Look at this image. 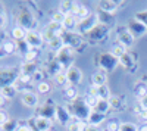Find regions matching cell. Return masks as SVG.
<instances>
[{"instance_id":"17","label":"cell","mask_w":147,"mask_h":131,"mask_svg":"<svg viewBox=\"0 0 147 131\" xmlns=\"http://www.w3.org/2000/svg\"><path fill=\"white\" fill-rule=\"evenodd\" d=\"M128 53V49L125 46H122V44H119V43H115L113 46H112V49H110V55H112L115 59H119L122 57V56H125Z\"/></svg>"},{"instance_id":"14","label":"cell","mask_w":147,"mask_h":131,"mask_svg":"<svg viewBox=\"0 0 147 131\" xmlns=\"http://www.w3.org/2000/svg\"><path fill=\"white\" fill-rule=\"evenodd\" d=\"M122 66H124L125 69H128V71H134L137 68V62H136V57H134V55L132 53H127L125 56H122L119 61H118Z\"/></svg>"},{"instance_id":"32","label":"cell","mask_w":147,"mask_h":131,"mask_svg":"<svg viewBox=\"0 0 147 131\" xmlns=\"http://www.w3.org/2000/svg\"><path fill=\"white\" fill-rule=\"evenodd\" d=\"M121 128V122L116 120H110L106 125V131H119Z\"/></svg>"},{"instance_id":"18","label":"cell","mask_w":147,"mask_h":131,"mask_svg":"<svg viewBox=\"0 0 147 131\" xmlns=\"http://www.w3.org/2000/svg\"><path fill=\"white\" fill-rule=\"evenodd\" d=\"M110 108L113 111H122L125 108V97H121V96H112L110 97Z\"/></svg>"},{"instance_id":"34","label":"cell","mask_w":147,"mask_h":131,"mask_svg":"<svg viewBox=\"0 0 147 131\" xmlns=\"http://www.w3.org/2000/svg\"><path fill=\"white\" fill-rule=\"evenodd\" d=\"M119 131H138V127L132 122H122Z\"/></svg>"},{"instance_id":"40","label":"cell","mask_w":147,"mask_h":131,"mask_svg":"<svg viewBox=\"0 0 147 131\" xmlns=\"http://www.w3.org/2000/svg\"><path fill=\"white\" fill-rule=\"evenodd\" d=\"M84 131H100V128L99 127H96V125H90V124H87L85 125V130Z\"/></svg>"},{"instance_id":"42","label":"cell","mask_w":147,"mask_h":131,"mask_svg":"<svg viewBox=\"0 0 147 131\" xmlns=\"http://www.w3.org/2000/svg\"><path fill=\"white\" fill-rule=\"evenodd\" d=\"M138 131H147V124H143L141 127H138Z\"/></svg>"},{"instance_id":"45","label":"cell","mask_w":147,"mask_h":131,"mask_svg":"<svg viewBox=\"0 0 147 131\" xmlns=\"http://www.w3.org/2000/svg\"><path fill=\"white\" fill-rule=\"evenodd\" d=\"M49 131H52V130H49Z\"/></svg>"},{"instance_id":"10","label":"cell","mask_w":147,"mask_h":131,"mask_svg":"<svg viewBox=\"0 0 147 131\" xmlns=\"http://www.w3.org/2000/svg\"><path fill=\"white\" fill-rule=\"evenodd\" d=\"M21 102L24 106H27V108H37L40 103L38 100V96L34 93V91H25V93H22V96H21Z\"/></svg>"},{"instance_id":"2","label":"cell","mask_w":147,"mask_h":131,"mask_svg":"<svg viewBox=\"0 0 147 131\" xmlns=\"http://www.w3.org/2000/svg\"><path fill=\"white\" fill-rule=\"evenodd\" d=\"M116 40H118L116 43L125 46L128 49V47H131L134 44V40H136V38H134V35L129 32L128 27H119L116 30Z\"/></svg>"},{"instance_id":"29","label":"cell","mask_w":147,"mask_h":131,"mask_svg":"<svg viewBox=\"0 0 147 131\" xmlns=\"http://www.w3.org/2000/svg\"><path fill=\"white\" fill-rule=\"evenodd\" d=\"M84 100H85V105H87V106H88V108H90L91 111H93V109H96L97 103H99V99H97V97H94V96H90V94H85Z\"/></svg>"},{"instance_id":"6","label":"cell","mask_w":147,"mask_h":131,"mask_svg":"<svg viewBox=\"0 0 147 131\" xmlns=\"http://www.w3.org/2000/svg\"><path fill=\"white\" fill-rule=\"evenodd\" d=\"M128 30H129V32L134 35V38H137V37H141V35H144L146 32H147V27L144 25V24L141 22V21H138L137 18H134V19H131L129 22H128Z\"/></svg>"},{"instance_id":"11","label":"cell","mask_w":147,"mask_h":131,"mask_svg":"<svg viewBox=\"0 0 147 131\" xmlns=\"http://www.w3.org/2000/svg\"><path fill=\"white\" fill-rule=\"evenodd\" d=\"M55 120L57 122H60L62 125H68V122L72 120V115L69 113V111H66V108L63 106H56V113H55Z\"/></svg>"},{"instance_id":"9","label":"cell","mask_w":147,"mask_h":131,"mask_svg":"<svg viewBox=\"0 0 147 131\" xmlns=\"http://www.w3.org/2000/svg\"><path fill=\"white\" fill-rule=\"evenodd\" d=\"M66 77H68V82L69 86H78L80 82L82 81V71L78 66H71L66 71Z\"/></svg>"},{"instance_id":"33","label":"cell","mask_w":147,"mask_h":131,"mask_svg":"<svg viewBox=\"0 0 147 131\" xmlns=\"http://www.w3.org/2000/svg\"><path fill=\"white\" fill-rule=\"evenodd\" d=\"M37 56H38V50H37V49H30V50L25 53V56H24V57H25L27 62H34Z\"/></svg>"},{"instance_id":"38","label":"cell","mask_w":147,"mask_h":131,"mask_svg":"<svg viewBox=\"0 0 147 131\" xmlns=\"http://www.w3.org/2000/svg\"><path fill=\"white\" fill-rule=\"evenodd\" d=\"M15 131H32V130L28 124H19V125H16Z\"/></svg>"},{"instance_id":"21","label":"cell","mask_w":147,"mask_h":131,"mask_svg":"<svg viewBox=\"0 0 147 131\" xmlns=\"http://www.w3.org/2000/svg\"><path fill=\"white\" fill-rule=\"evenodd\" d=\"M2 49H3V53L5 55H13V53H18V44L15 40H6L2 46Z\"/></svg>"},{"instance_id":"5","label":"cell","mask_w":147,"mask_h":131,"mask_svg":"<svg viewBox=\"0 0 147 131\" xmlns=\"http://www.w3.org/2000/svg\"><path fill=\"white\" fill-rule=\"evenodd\" d=\"M87 94L97 97L99 100H110V97H112V93H110V90H109L107 86H100V87L91 86V87L88 88Z\"/></svg>"},{"instance_id":"41","label":"cell","mask_w":147,"mask_h":131,"mask_svg":"<svg viewBox=\"0 0 147 131\" xmlns=\"http://www.w3.org/2000/svg\"><path fill=\"white\" fill-rule=\"evenodd\" d=\"M138 105H140V106H141V108H143V109H146V111H147V96H146V97H144V99H141V100H140V103H138Z\"/></svg>"},{"instance_id":"3","label":"cell","mask_w":147,"mask_h":131,"mask_svg":"<svg viewBox=\"0 0 147 131\" xmlns=\"http://www.w3.org/2000/svg\"><path fill=\"white\" fill-rule=\"evenodd\" d=\"M44 41V37H43V34H40L38 31H35V30H28L27 32V37H25V43L30 46V49H37L38 50L41 44Z\"/></svg>"},{"instance_id":"8","label":"cell","mask_w":147,"mask_h":131,"mask_svg":"<svg viewBox=\"0 0 147 131\" xmlns=\"http://www.w3.org/2000/svg\"><path fill=\"white\" fill-rule=\"evenodd\" d=\"M32 82V77H28V75H22V74H19L15 80H13V82H12V86H13L15 88H16V91H22V93H25V91H28V86Z\"/></svg>"},{"instance_id":"1","label":"cell","mask_w":147,"mask_h":131,"mask_svg":"<svg viewBox=\"0 0 147 131\" xmlns=\"http://www.w3.org/2000/svg\"><path fill=\"white\" fill-rule=\"evenodd\" d=\"M74 59H75V50L69 46H63L57 53H56V61L59 62V65L62 66L65 71H68L71 66H74Z\"/></svg>"},{"instance_id":"44","label":"cell","mask_w":147,"mask_h":131,"mask_svg":"<svg viewBox=\"0 0 147 131\" xmlns=\"http://www.w3.org/2000/svg\"><path fill=\"white\" fill-rule=\"evenodd\" d=\"M143 81H144V82H146V84H147V78H146V80H143Z\"/></svg>"},{"instance_id":"28","label":"cell","mask_w":147,"mask_h":131,"mask_svg":"<svg viewBox=\"0 0 147 131\" xmlns=\"http://www.w3.org/2000/svg\"><path fill=\"white\" fill-rule=\"evenodd\" d=\"M50 90H52L50 82H47V81H38V84H37V91H38L40 94H47Z\"/></svg>"},{"instance_id":"31","label":"cell","mask_w":147,"mask_h":131,"mask_svg":"<svg viewBox=\"0 0 147 131\" xmlns=\"http://www.w3.org/2000/svg\"><path fill=\"white\" fill-rule=\"evenodd\" d=\"M63 19H65V15L60 14L59 10H56V12H53V14H52V22L53 24H59V25H62Z\"/></svg>"},{"instance_id":"20","label":"cell","mask_w":147,"mask_h":131,"mask_svg":"<svg viewBox=\"0 0 147 131\" xmlns=\"http://www.w3.org/2000/svg\"><path fill=\"white\" fill-rule=\"evenodd\" d=\"M105 116H106V115H102L100 112H97V111H91V112H90V115H88L87 124L99 127V125H100V122L105 120Z\"/></svg>"},{"instance_id":"23","label":"cell","mask_w":147,"mask_h":131,"mask_svg":"<svg viewBox=\"0 0 147 131\" xmlns=\"http://www.w3.org/2000/svg\"><path fill=\"white\" fill-rule=\"evenodd\" d=\"M63 94H65V97H66L68 100H71V102H74V100L78 99V90H77L75 86H66V87L63 88Z\"/></svg>"},{"instance_id":"4","label":"cell","mask_w":147,"mask_h":131,"mask_svg":"<svg viewBox=\"0 0 147 131\" xmlns=\"http://www.w3.org/2000/svg\"><path fill=\"white\" fill-rule=\"evenodd\" d=\"M97 25H99V19H97V15H90L85 21H82V22L78 24L77 31H78L80 34H88V32H91Z\"/></svg>"},{"instance_id":"13","label":"cell","mask_w":147,"mask_h":131,"mask_svg":"<svg viewBox=\"0 0 147 131\" xmlns=\"http://www.w3.org/2000/svg\"><path fill=\"white\" fill-rule=\"evenodd\" d=\"M106 82H107V74L103 69L96 71V72L91 75V86L100 87V86H106Z\"/></svg>"},{"instance_id":"19","label":"cell","mask_w":147,"mask_h":131,"mask_svg":"<svg viewBox=\"0 0 147 131\" xmlns=\"http://www.w3.org/2000/svg\"><path fill=\"white\" fill-rule=\"evenodd\" d=\"M134 94H136V97L138 100H141L147 96V84L144 81H138L136 84V87H134Z\"/></svg>"},{"instance_id":"24","label":"cell","mask_w":147,"mask_h":131,"mask_svg":"<svg viewBox=\"0 0 147 131\" xmlns=\"http://www.w3.org/2000/svg\"><path fill=\"white\" fill-rule=\"evenodd\" d=\"M99 7H100V10H103V12H106V14L112 15L113 12L118 9V2H100L99 3Z\"/></svg>"},{"instance_id":"26","label":"cell","mask_w":147,"mask_h":131,"mask_svg":"<svg viewBox=\"0 0 147 131\" xmlns=\"http://www.w3.org/2000/svg\"><path fill=\"white\" fill-rule=\"evenodd\" d=\"M55 82L57 86H62L63 88L66 86H69V82H68V77H66V72H59L55 75Z\"/></svg>"},{"instance_id":"39","label":"cell","mask_w":147,"mask_h":131,"mask_svg":"<svg viewBox=\"0 0 147 131\" xmlns=\"http://www.w3.org/2000/svg\"><path fill=\"white\" fill-rule=\"evenodd\" d=\"M6 22H7V19H6V15H5V14H0V30H2V28H5Z\"/></svg>"},{"instance_id":"25","label":"cell","mask_w":147,"mask_h":131,"mask_svg":"<svg viewBox=\"0 0 147 131\" xmlns=\"http://www.w3.org/2000/svg\"><path fill=\"white\" fill-rule=\"evenodd\" d=\"M93 111L100 112L102 115H106L109 111H112V108H110V102L109 100H99V103H97V106H96V109H93Z\"/></svg>"},{"instance_id":"15","label":"cell","mask_w":147,"mask_h":131,"mask_svg":"<svg viewBox=\"0 0 147 131\" xmlns=\"http://www.w3.org/2000/svg\"><path fill=\"white\" fill-rule=\"evenodd\" d=\"M27 32H28L27 28H24V27H21V25H16V27L12 28L10 35H12V38H13L16 43H19V41H25Z\"/></svg>"},{"instance_id":"16","label":"cell","mask_w":147,"mask_h":131,"mask_svg":"<svg viewBox=\"0 0 147 131\" xmlns=\"http://www.w3.org/2000/svg\"><path fill=\"white\" fill-rule=\"evenodd\" d=\"M85 124L84 121L78 120V118H72L66 125V131H84L85 130Z\"/></svg>"},{"instance_id":"27","label":"cell","mask_w":147,"mask_h":131,"mask_svg":"<svg viewBox=\"0 0 147 131\" xmlns=\"http://www.w3.org/2000/svg\"><path fill=\"white\" fill-rule=\"evenodd\" d=\"M71 7H72V2H60L57 6V10L66 16V15H71Z\"/></svg>"},{"instance_id":"30","label":"cell","mask_w":147,"mask_h":131,"mask_svg":"<svg viewBox=\"0 0 147 131\" xmlns=\"http://www.w3.org/2000/svg\"><path fill=\"white\" fill-rule=\"evenodd\" d=\"M134 112H136V115H137V118H138V121L147 124V111H146V109H143L141 106L138 105V108L134 109Z\"/></svg>"},{"instance_id":"12","label":"cell","mask_w":147,"mask_h":131,"mask_svg":"<svg viewBox=\"0 0 147 131\" xmlns=\"http://www.w3.org/2000/svg\"><path fill=\"white\" fill-rule=\"evenodd\" d=\"M62 28L65 32H75L78 28V21L74 15H66L63 22H62Z\"/></svg>"},{"instance_id":"22","label":"cell","mask_w":147,"mask_h":131,"mask_svg":"<svg viewBox=\"0 0 147 131\" xmlns=\"http://www.w3.org/2000/svg\"><path fill=\"white\" fill-rule=\"evenodd\" d=\"M16 88L12 86V84H5L3 87H0V94H2V96H5V97H7L9 100L10 99H13L15 96H16Z\"/></svg>"},{"instance_id":"37","label":"cell","mask_w":147,"mask_h":131,"mask_svg":"<svg viewBox=\"0 0 147 131\" xmlns=\"http://www.w3.org/2000/svg\"><path fill=\"white\" fill-rule=\"evenodd\" d=\"M138 21H141L144 25L147 27V10H144V12H140V14H137V16H136Z\"/></svg>"},{"instance_id":"43","label":"cell","mask_w":147,"mask_h":131,"mask_svg":"<svg viewBox=\"0 0 147 131\" xmlns=\"http://www.w3.org/2000/svg\"><path fill=\"white\" fill-rule=\"evenodd\" d=\"M0 131H5V128H3V127H0Z\"/></svg>"},{"instance_id":"36","label":"cell","mask_w":147,"mask_h":131,"mask_svg":"<svg viewBox=\"0 0 147 131\" xmlns=\"http://www.w3.org/2000/svg\"><path fill=\"white\" fill-rule=\"evenodd\" d=\"M9 103H10V100H9L7 97H5V96H2V94H0V111H5L7 106H9Z\"/></svg>"},{"instance_id":"7","label":"cell","mask_w":147,"mask_h":131,"mask_svg":"<svg viewBox=\"0 0 147 131\" xmlns=\"http://www.w3.org/2000/svg\"><path fill=\"white\" fill-rule=\"evenodd\" d=\"M96 59H100L99 66H100V69H103V71L113 69V68L116 66V63H119V62H118V59H115L110 53H107V55H97Z\"/></svg>"},{"instance_id":"35","label":"cell","mask_w":147,"mask_h":131,"mask_svg":"<svg viewBox=\"0 0 147 131\" xmlns=\"http://www.w3.org/2000/svg\"><path fill=\"white\" fill-rule=\"evenodd\" d=\"M9 115L6 111H0V127H5L7 122H9Z\"/></svg>"}]
</instances>
